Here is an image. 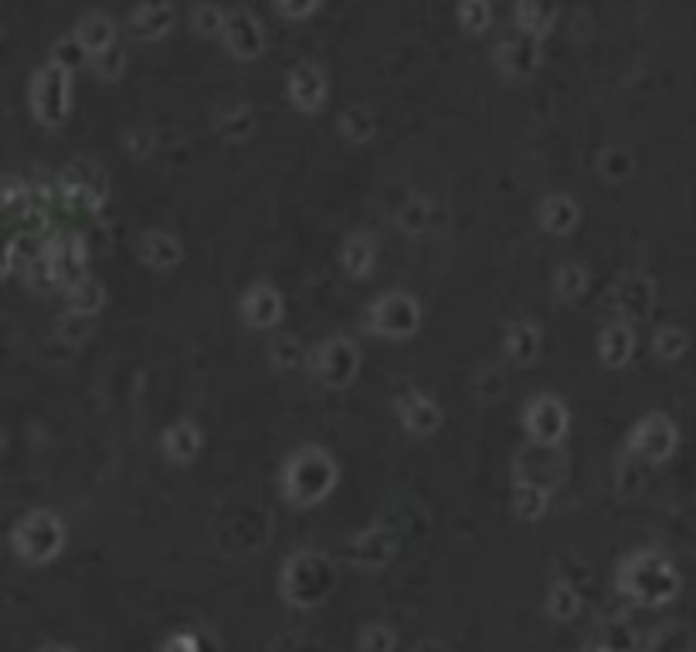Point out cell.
<instances>
[{"label": "cell", "mask_w": 696, "mask_h": 652, "mask_svg": "<svg viewBox=\"0 0 696 652\" xmlns=\"http://www.w3.org/2000/svg\"><path fill=\"white\" fill-rule=\"evenodd\" d=\"M337 479H340V466H337V459H333V452L309 442V445L292 449L286 456L282 473H279V486L289 503L313 506L333 493Z\"/></svg>", "instance_id": "obj_1"}, {"label": "cell", "mask_w": 696, "mask_h": 652, "mask_svg": "<svg viewBox=\"0 0 696 652\" xmlns=\"http://www.w3.org/2000/svg\"><path fill=\"white\" fill-rule=\"evenodd\" d=\"M269 360L276 367H282V371L299 367V360H303V343H299L296 337H289V333H282V337L269 343Z\"/></svg>", "instance_id": "obj_40"}, {"label": "cell", "mask_w": 696, "mask_h": 652, "mask_svg": "<svg viewBox=\"0 0 696 652\" xmlns=\"http://www.w3.org/2000/svg\"><path fill=\"white\" fill-rule=\"evenodd\" d=\"M163 652H197V642L194 636H174L163 646Z\"/></svg>", "instance_id": "obj_50"}, {"label": "cell", "mask_w": 696, "mask_h": 652, "mask_svg": "<svg viewBox=\"0 0 696 652\" xmlns=\"http://www.w3.org/2000/svg\"><path fill=\"white\" fill-rule=\"evenodd\" d=\"M51 235H11L4 252V272L7 276H28V272L48 255Z\"/></svg>", "instance_id": "obj_20"}, {"label": "cell", "mask_w": 696, "mask_h": 652, "mask_svg": "<svg viewBox=\"0 0 696 652\" xmlns=\"http://www.w3.org/2000/svg\"><path fill=\"white\" fill-rule=\"evenodd\" d=\"M214 130L225 136V140H245V136H252L255 130L252 106L242 99H225L214 109Z\"/></svg>", "instance_id": "obj_25"}, {"label": "cell", "mask_w": 696, "mask_h": 652, "mask_svg": "<svg viewBox=\"0 0 696 652\" xmlns=\"http://www.w3.org/2000/svg\"><path fill=\"white\" fill-rule=\"evenodd\" d=\"M367 330L388 340H405L421 326V303L405 289H388L367 306Z\"/></svg>", "instance_id": "obj_6"}, {"label": "cell", "mask_w": 696, "mask_h": 652, "mask_svg": "<svg viewBox=\"0 0 696 652\" xmlns=\"http://www.w3.org/2000/svg\"><path fill=\"white\" fill-rule=\"evenodd\" d=\"M588 289V269L581 262H561L554 269V296L561 303H574Z\"/></svg>", "instance_id": "obj_33"}, {"label": "cell", "mask_w": 696, "mask_h": 652, "mask_svg": "<svg viewBox=\"0 0 696 652\" xmlns=\"http://www.w3.org/2000/svg\"><path fill=\"white\" fill-rule=\"evenodd\" d=\"M286 92L292 99V106L303 109V113H316L323 106L326 96H330V82H326V72L316 62H296L286 75Z\"/></svg>", "instance_id": "obj_14"}, {"label": "cell", "mask_w": 696, "mask_h": 652, "mask_svg": "<svg viewBox=\"0 0 696 652\" xmlns=\"http://www.w3.org/2000/svg\"><path fill=\"white\" fill-rule=\"evenodd\" d=\"M48 265L51 272H55L58 286H72V282H79L85 276V262H89V248H85V238L79 235V231H55V235L48 238Z\"/></svg>", "instance_id": "obj_11"}, {"label": "cell", "mask_w": 696, "mask_h": 652, "mask_svg": "<svg viewBox=\"0 0 696 652\" xmlns=\"http://www.w3.org/2000/svg\"><path fill=\"white\" fill-rule=\"evenodd\" d=\"M581 652H608L605 646H588V649H581Z\"/></svg>", "instance_id": "obj_52"}, {"label": "cell", "mask_w": 696, "mask_h": 652, "mask_svg": "<svg viewBox=\"0 0 696 652\" xmlns=\"http://www.w3.org/2000/svg\"><path fill=\"white\" fill-rule=\"evenodd\" d=\"M221 38H225V45L235 58H259L265 48L262 21L248 7H231Z\"/></svg>", "instance_id": "obj_15"}, {"label": "cell", "mask_w": 696, "mask_h": 652, "mask_svg": "<svg viewBox=\"0 0 696 652\" xmlns=\"http://www.w3.org/2000/svg\"><path fill=\"white\" fill-rule=\"evenodd\" d=\"M333 585H337V568H333V561L323 551L306 547V551L289 554V561L282 564L279 591L292 605L309 608V605L323 602L333 591Z\"/></svg>", "instance_id": "obj_3"}, {"label": "cell", "mask_w": 696, "mask_h": 652, "mask_svg": "<svg viewBox=\"0 0 696 652\" xmlns=\"http://www.w3.org/2000/svg\"><path fill=\"white\" fill-rule=\"evenodd\" d=\"M191 21L201 34H218V31H225L228 11H221L218 4H197L191 11Z\"/></svg>", "instance_id": "obj_43"}, {"label": "cell", "mask_w": 696, "mask_h": 652, "mask_svg": "<svg viewBox=\"0 0 696 652\" xmlns=\"http://www.w3.org/2000/svg\"><path fill=\"white\" fill-rule=\"evenodd\" d=\"M109 197L106 174L92 160H72L58 174L55 184V201H62L68 211L75 214H99L102 204Z\"/></svg>", "instance_id": "obj_5"}, {"label": "cell", "mask_w": 696, "mask_h": 652, "mask_svg": "<svg viewBox=\"0 0 696 652\" xmlns=\"http://www.w3.org/2000/svg\"><path fill=\"white\" fill-rule=\"evenodd\" d=\"M394 408H398L401 425H405L411 435H421V439H425V435H435V428L442 425V408H438V401L428 398V394L418 388L401 391Z\"/></svg>", "instance_id": "obj_17"}, {"label": "cell", "mask_w": 696, "mask_h": 652, "mask_svg": "<svg viewBox=\"0 0 696 652\" xmlns=\"http://www.w3.org/2000/svg\"><path fill=\"white\" fill-rule=\"evenodd\" d=\"M140 259L150 265V269L167 272L184 259V245H180V238L174 231L150 228V231H143V238H140Z\"/></svg>", "instance_id": "obj_21"}, {"label": "cell", "mask_w": 696, "mask_h": 652, "mask_svg": "<svg viewBox=\"0 0 696 652\" xmlns=\"http://www.w3.org/2000/svg\"><path fill=\"white\" fill-rule=\"evenodd\" d=\"M476 388H479V398H496V394L503 391V374L496 371V367H483Z\"/></svg>", "instance_id": "obj_47"}, {"label": "cell", "mask_w": 696, "mask_h": 652, "mask_svg": "<svg viewBox=\"0 0 696 652\" xmlns=\"http://www.w3.org/2000/svg\"><path fill=\"white\" fill-rule=\"evenodd\" d=\"M374 259H377V248H374V238L364 235V231H354V235L343 238L340 245V265L347 276H367L374 269Z\"/></svg>", "instance_id": "obj_28"}, {"label": "cell", "mask_w": 696, "mask_h": 652, "mask_svg": "<svg viewBox=\"0 0 696 652\" xmlns=\"http://www.w3.org/2000/svg\"><path fill=\"white\" fill-rule=\"evenodd\" d=\"M174 24V7L170 4H140L130 11V34L140 41H153L170 31Z\"/></svg>", "instance_id": "obj_27"}, {"label": "cell", "mask_w": 696, "mask_h": 652, "mask_svg": "<svg viewBox=\"0 0 696 652\" xmlns=\"http://www.w3.org/2000/svg\"><path fill=\"white\" fill-rule=\"evenodd\" d=\"M618 588L642 605H663L680 591V571L656 547H642L618 561Z\"/></svg>", "instance_id": "obj_2"}, {"label": "cell", "mask_w": 696, "mask_h": 652, "mask_svg": "<svg viewBox=\"0 0 696 652\" xmlns=\"http://www.w3.org/2000/svg\"><path fill=\"white\" fill-rule=\"evenodd\" d=\"M242 316L252 330H269L282 320V293L272 282H252L242 293Z\"/></svg>", "instance_id": "obj_18"}, {"label": "cell", "mask_w": 696, "mask_h": 652, "mask_svg": "<svg viewBox=\"0 0 696 652\" xmlns=\"http://www.w3.org/2000/svg\"><path fill=\"white\" fill-rule=\"evenodd\" d=\"M309 367L326 388H347L360 371V347L347 333H333L309 350Z\"/></svg>", "instance_id": "obj_7"}, {"label": "cell", "mask_w": 696, "mask_h": 652, "mask_svg": "<svg viewBox=\"0 0 696 652\" xmlns=\"http://www.w3.org/2000/svg\"><path fill=\"white\" fill-rule=\"evenodd\" d=\"M608 299H612V306L622 313L625 323L646 320L652 313V306H656V282H652V276H646V272H622V276L615 279Z\"/></svg>", "instance_id": "obj_12"}, {"label": "cell", "mask_w": 696, "mask_h": 652, "mask_svg": "<svg viewBox=\"0 0 696 652\" xmlns=\"http://www.w3.org/2000/svg\"><path fill=\"white\" fill-rule=\"evenodd\" d=\"M523 428H527L530 442L547 445V449H557L564 442L567 428H571V415H567V405L557 394H534L523 408Z\"/></svg>", "instance_id": "obj_10"}, {"label": "cell", "mask_w": 696, "mask_h": 652, "mask_svg": "<svg viewBox=\"0 0 696 652\" xmlns=\"http://www.w3.org/2000/svg\"><path fill=\"white\" fill-rule=\"evenodd\" d=\"M632 646H635V636L625 622H612L605 629V649L608 652H629Z\"/></svg>", "instance_id": "obj_46"}, {"label": "cell", "mask_w": 696, "mask_h": 652, "mask_svg": "<svg viewBox=\"0 0 696 652\" xmlns=\"http://www.w3.org/2000/svg\"><path fill=\"white\" fill-rule=\"evenodd\" d=\"M432 221H435V211H432V204H428V197H408L405 204H401V211H398V225L408 231V235H421V231H428L432 228Z\"/></svg>", "instance_id": "obj_34"}, {"label": "cell", "mask_w": 696, "mask_h": 652, "mask_svg": "<svg viewBox=\"0 0 696 652\" xmlns=\"http://www.w3.org/2000/svg\"><path fill=\"white\" fill-rule=\"evenodd\" d=\"M394 551H398V537H394L388 527L374 523V527H367L364 534H357L347 544V561L364 571H377L391 561Z\"/></svg>", "instance_id": "obj_16"}, {"label": "cell", "mask_w": 696, "mask_h": 652, "mask_svg": "<svg viewBox=\"0 0 696 652\" xmlns=\"http://www.w3.org/2000/svg\"><path fill=\"white\" fill-rule=\"evenodd\" d=\"M75 34H79V41L89 55H102V51H109L116 45V24H113V17L102 11L82 14L79 24H75Z\"/></svg>", "instance_id": "obj_26"}, {"label": "cell", "mask_w": 696, "mask_h": 652, "mask_svg": "<svg viewBox=\"0 0 696 652\" xmlns=\"http://www.w3.org/2000/svg\"><path fill=\"white\" fill-rule=\"evenodd\" d=\"M676 442H680V432H676L673 418L663 411H649L632 425L625 452L639 456L642 462H666L676 452Z\"/></svg>", "instance_id": "obj_9"}, {"label": "cell", "mask_w": 696, "mask_h": 652, "mask_svg": "<svg viewBox=\"0 0 696 652\" xmlns=\"http://www.w3.org/2000/svg\"><path fill=\"white\" fill-rule=\"evenodd\" d=\"M201 442H204V435H201V428L191 422V418H180V422H174L160 439L163 456H167L170 462H177V466L191 462L197 452H201Z\"/></svg>", "instance_id": "obj_23"}, {"label": "cell", "mask_w": 696, "mask_h": 652, "mask_svg": "<svg viewBox=\"0 0 696 652\" xmlns=\"http://www.w3.org/2000/svg\"><path fill=\"white\" fill-rule=\"evenodd\" d=\"M62 65L45 62L38 72L31 75V113L38 123L45 126H58L68 116V102H72V82Z\"/></svg>", "instance_id": "obj_8"}, {"label": "cell", "mask_w": 696, "mask_h": 652, "mask_svg": "<svg viewBox=\"0 0 696 652\" xmlns=\"http://www.w3.org/2000/svg\"><path fill=\"white\" fill-rule=\"evenodd\" d=\"M595 167L605 174L608 180H625L635 170V157L629 147H622V143H612V147H605L598 153V163Z\"/></svg>", "instance_id": "obj_36"}, {"label": "cell", "mask_w": 696, "mask_h": 652, "mask_svg": "<svg viewBox=\"0 0 696 652\" xmlns=\"http://www.w3.org/2000/svg\"><path fill=\"white\" fill-rule=\"evenodd\" d=\"M153 143H157V140H153L150 130H130V133H126V150H130L133 157H140V160L150 157Z\"/></svg>", "instance_id": "obj_48"}, {"label": "cell", "mask_w": 696, "mask_h": 652, "mask_svg": "<svg viewBox=\"0 0 696 652\" xmlns=\"http://www.w3.org/2000/svg\"><path fill=\"white\" fill-rule=\"evenodd\" d=\"M540 343H544V333H540L537 320H530V316H517V320L503 326V350L517 367L534 364L540 354Z\"/></svg>", "instance_id": "obj_19"}, {"label": "cell", "mask_w": 696, "mask_h": 652, "mask_svg": "<svg viewBox=\"0 0 696 652\" xmlns=\"http://www.w3.org/2000/svg\"><path fill=\"white\" fill-rule=\"evenodd\" d=\"M493 62L503 75H513V79H523L540 65V38L527 31H510L500 38V45L493 51Z\"/></svg>", "instance_id": "obj_13"}, {"label": "cell", "mask_w": 696, "mask_h": 652, "mask_svg": "<svg viewBox=\"0 0 696 652\" xmlns=\"http://www.w3.org/2000/svg\"><path fill=\"white\" fill-rule=\"evenodd\" d=\"M578 605H581L578 588L567 585V581H554L551 595H547V612H551L554 619H571V615L578 612Z\"/></svg>", "instance_id": "obj_38"}, {"label": "cell", "mask_w": 696, "mask_h": 652, "mask_svg": "<svg viewBox=\"0 0 696 652\" xmlns=\"http://www.w3.org/2000/svg\"><path fill=\"white\" fill-rule=\"evenodd\" d=\"M55 333H58V340H65V343H82V340H89L92 323H89V316L68 310L55 320Z\"/></svg>", "instance_id": "obj_41"}, {"label": "cell", "mask_w": 696, "mask_h": 652, "mask_svg": "<svg viewBox=\"0 0 696 652\" xmlns=\"http://www.w3.org/2000/svg\"><path fill=\"white\" fill-rule=\"evenodd\" d=\"M316 0H279L276 4V11L282 14V17H309L316 11Z\"/></svg>", "instance_id": "obj_49"}, {"label": "cell", "mask_w": 696, "mask_h": 652, "mask_svg": "<svg viewBox=\"0 0 696 652\" xmlns=\"http://www.w3.org/2000/svg\"><path fill=\"white\" fill-rule=\"evenodd\" d=\"M537 218L540 228L551 231V235H567L581 218V204L574 201L571 194H547L544 201L537 204Z\"/></svg>", "instance_id": "obj_22"}, {"label": "cell", "mask_w": 696, "mask_h": 652, "mask_svg": "<svg viewBox=\"0 0 696 652\" xmlns=\"http://www.w3.org/2000/svg\"><path fill=\"white\" fill-rule=\"evenodd\" d=\"M360 646H364V652H391L394 649V632L388 629V625H367Z\"/></svg>", "instance_id": "obj_45"}, {"label": "cell", "mask_w": 696, "mask_h": 652, "mask_svg": "<svg viewBox=\"0 0 696 652\" xmlns=\"http://www.w3.org/2000/svg\"><path fill=\"white\" fill-rule=\"evenodd\" d=\"M51 62L62 65L65 72H72V68H79L82 62H92V55L85 51L79 34L68 31V34H62V38H55V45H51Z\"/></svg>", "instance_id": "obj_37"}, {"label": "cell", "mask_w": 696, "mask_h": 652, "mask_svg": "<svg viewBox=\"0 0 696 652\" xmlns=\"http://www.w3.org/2000/svg\"><path fill=\"white\" fill-rule=\"evenodd\" d=\"M635 354V333L625 320L608 323L598 337V357L605 367H625Z\"/></svg>", "instance_id": "obj_24"}, {"label": "cell", "mask_w": 696, "mask_h": 652, "mask_svg": "<svg viewBox=\"0 0 696 652\" xmlns=\"http://www.w3.org/2000/svg\"><path fill=\"white\" fill-rule=\"evenodd\" d=\"M92 72L99 75V79H109V82H116L119 75L126 72V51L113 45L109 51H102V55H92Z\"/></svg>", "instance_id": "obj_42"}, {"label": "cell", "mask_w": 696, "mask_h": 652, "mask_svg": "<svg viewBox=\"0 0 696 652\" xmlns=\"http://www.w3.org/2000/svg\"><path fill=\"white\" fill-rule=\"evenodd\" d=\"M639 456H632V452H625L622 459H618V489L622 493H635L642 483V469H639Z\"/></svg>", "instance_id": "obj_44"}, {"label": "cell", "mask_w": 696, "mask_h": 652, "mask_svg": "<svg viewBox=\"0 0 696 652\" xmlns=\"http://www.w3.org/2000/svg\"><path fill=\"white\" fill-rule=\"evenodd\" d=\"M65 523L51 510H28L11 527V544L21 561L28 564H48L51 557L62 554L65 547Z\"/></svg>", "instance_id": "obj_4"}, {"label": "cell", "mask_w": 696, "mask_h": 652, "mask_svg": "<svg viewBox=\"0 0 696 652\" xmlns=\"http://www.w3.org/2000/svg\"><path fill=\"white\" fill-rule=\"evenodd\" d=\"M337 130L343 140L350 143H367L371 136L377 133V116L371 106H364V102H350L347 109L337 116Z\"/></svg>", "instance_id": "obj_29"}, {"label": "cell", "mask_w": 696, "mask_h": 652, "mask_svg": "<svg viewBox=\"0 0 696 652\" xmlns=\"http://www.w3.org/2000/svg\"><path fill=\"white\" fill-rule=\"evenodd\" d=\"M41 652H75V649H65V646H48V649H41Z\"/></svg>", "instance_id": "obj_51"}, {"label": "cell", "mask_w": 696, "mask_h": 652, "mask_svg": "<svg viewBox=\"0 0 696 652\" xmlns=\"http://www.w3.org/2000/svg\"><path fill=\"white\" fill-rule=\"evenodd\" d=\"M513 21L520 24V31L544 38L557 21V7L544 4V0H520V4H513Z\"/></svg>", "instance_id": "obj_30"}, {"label": "cell", "mask_w": 696, "mask_h": 652, "mask_svg": "<svg viewBox=\"0 0 696 652\" xmlns=\"http://www.w3.org/2000/svg\"><path fill=\"white\" fill-rule=\"evenodd\" d=\"M65 299H68V310L72 313H82V316H96L106 303V286L96 279V276H82L79 282L65 289Z\"/></svg>", "instance_id": "obj_31"}, {"label": "cell", "mask_w": 696, "mask_h": 652, "mask_svg": "<svg viewBox=\"0 0 696 652\" xmlns=\"http://www.w3.org/2000/svg\"><path fill=\"white\" fill-rule=\"evenodd\" d=\"M551 500V489L527 483V479H513V510L520 520H540Z\"/></svg>", "instance_id": "obj_32"}, {"label": "cell", "mask_w": 696, "mask_h": 652, "mask_svg": "<svg viewBox=\"0 0 696 652\" xmlns=\"http://www.w3.org/2000/svg\"><path fill=\"white\" fill-rule=\"evenodd\" d=\"M455 17H459V24L472 34L486 31L489 21H493V7L486 4V0H466V4L455 7Z\"/></svg>", "instance_id": "obj_39"}, {"label": "cell", "mask_w": 696, "mask_h": 652, "mask_svg": "<svg viewBox=\"0 0 696 652\" xmlns=\"http://www.w3.org/2000/svg\"><path fill=\"white\" fill-rule=\"evenodd\" d=\"M652 350H656V357H663V360H680L686 350H690V337H686L683 326L666 323L652 333Z\"/></svg>", "instance_id": "obj_35"}]
</instances>
